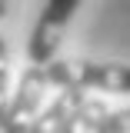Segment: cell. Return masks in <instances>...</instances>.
I'll return each instance as SVG.
<instances>
[{
    "instance_id": "8992f818",
    "label": "cell",
    "mask_w": 130,
    "mask_h": 133,
    "mask_svg": "<svg viewBox=\"0 0 130 133\" xmlns=\"http://www.w3.org/2000/svg\"><path fill=\"white\" fill-rule=\"evenodd\" d=\"M7 43H3V37H0V130H3V120H7Z\"/></svg>"
},
{
    "instance_id": "7a4b0ae2",
    "label": "cell",
    "mask_w": 130,
    "mask_h": 133,
    "mask_svg": "<svg viewBox=\"0 0 130 133\" xmlns=\"http://www.w3.org/2000/svg\"><path fill=\"white\" fill-rule=\"evenodd\" d=\"M80 3L83 0H47V7L40 10V17H37V23L30 30V40H27L30 63L44 66V63H50L57 57V47L64 40V30H67V23L73 20V14H77Z\"/></svg>"
},
{
    "instance_id": "6da1fadb",
    "label": "cell",
    "mask_w": 130,
    "mask_h": 133,
    "mask_svg": "<svg viewBox=\"0 0 130 133\" xmlns=\"http://www.w3.org/2000/svg\"><path fill=\"white\" fill-rule=\"evenodd\" d=\"M47 80L57 90H103V93H130L127 63H97V60H50Z\"/></svg>"
},
{
    "instance_id": "277c9868",
    "label": "cell",
    "mask_w": 130,
    "mask_h": 133,
    "mask_svg": "<svg viewBox=\"0 0 130 133\" xmlns=\"http://www.w3.org/2000/svg\"><path fill=\"white\" fill-rule=\"evenodd\" d=\"M83 100H87V97H83V90H60V93H57V97L37 113V120L30 123V130H27V133H60V127L67 123V116L73 113Z\"/></svg>"
},
{
    "instance_id": "5b68a950",
    "label": "cell",
    "mask_w": 130,
    "mask_h": 133,
    "mask_svg": "<svg viewBox=\"0 0 130 133\" xmlns=\"http://www.w3.org/2000/svg\"><path fill=\"white\" fill-rule=\"evenodd\" d=\"M94 133H130V107L110 110L107 116H100V123L94 127Z\"/></svg>"
},
{
    "instance_id": "3957f363",
    "label": "cell",
    "mask_w": 130,
    "mask_h": 133,
    "mask_svg": "<svg viewBox=\"0 0 130 133\" xmlns=\"http://www.w3.org/2000/svg\"><path fill=\"white\" fill-rule=\"evenodd\" d=\"M47 90H50L47 66H40V63L27 66L20 83H17V90H14V97H10V103H7V120H3L0 133H27L30 123L37 120V113L44 110Z\"/></svg>"
},
{
    "instance_id": "52a82bcc",
    "label": "cell",
    "mask_w": 130,
    "mask_h": 133,
    "mask_svg": "<svg viewBox=\"0 0 130 133\" xmlns=\"http://www.w3.org/2000/svg\"><path fill=\"white\" fill-rule=\"evenodd\" d=\"M7 17V0H0V20Z\"/></svg>"
}]
</instances>
